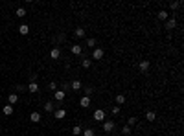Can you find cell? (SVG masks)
I'll return each mask as SVG.
<instances>
[{"mask_svg": "<svg viewBox=\"0 0 184 136\" xmlns=\"http://www.w3.org/2000/svg\"><path fill=\"white\" fill-rule=\"evenodd\" d=\"M92 120H94V122H105V110H101V109H96V110H94V114H92Z\"/></svg>", "mask_w": 184, "mask_h": 136, "instance_id": "1", "label": "cell"}, {"mask_svg": "<svg viewBox=\"0 0 184 136\" xmlns=\"http://www.w3.org/2000/svg\"><path fill=\"white\" fill-rule=\"evenodd\" d=\"M114 129H116L114 120H105V122H103V133H112Z\"/></svg>", "mask_w": 184, "mask_h": 136, "instance_id": "2", "label": "cell"}, {"mask_svg": "<svg viewBox=\"0 0 184 136\" xmlns=\"http://www.w3.org/2000/svg\"><path fill=\"white\" fill-rule=\"evenodd\" d=\"M175 26H177V18H175V15H173V17H170L166 21V29L171 31V29H175Z\"/></svg>", "mask_w": 184, "mask_h": 136, "instance_id": "3", "label": "cell"}, {"mask_svg": "<svg viewBox=\"0 0 184 136\" xmlns=\"http://www.w3.org/2000/svg\"><path fill=\"white\" fill-rule=\"evenodd\" d=\"M103 55H105V52H103V48H94V50H92V59H96V61H99V59H103Z\"/></svg>", "mask_w": 184, "mask_h": 136, "instance_id": "4", "label": "cell"}, {"mask_svg": "<svg viewBox=\"0 0 184 136\" xmlns=\"http://www.w3.org/2000/svg\"><path fill=\"white\" fill-rule=\"evenodd\" d=\"M149 66H151V63H149L147 59L140 61V64H138V68H140V72H142V74H147V72H149Z\"/></svg>", "mask_w": 184, "mask_h": 136, "instance_id": "5", "label": "cell"}, {"mask_svg": "<svg viewBox=\"0 0 184 136\" xmlns=\"http://www.w3.org/2000/svg\"><path fill=\"white\" fill-rule=\"evenodd\" d=\"M26 90L29 94H37L39 90H41V87H39V83H28V87H26Z\"/></svg>", "mask_w": 184, "mask_h": 136, "instance_id": "6", "label": "cell"}, {"mask_svg": "<svg viewBox=\"0 0 184 136\" xmlns=\"http://www.w3.org/2000/svg\"><path fill=\"white\" fill-rule=\"evenodd\" d=\"M70 88L74 90V92H79V90H81V88H83V83H81V81H79V79H74V81L70 83Z\"/></svg>", "mask_w": 184, "mask_h": 136, "instance_id": "7", "label": "cell"}, {"mask_svg": "<svg viewBox=\"0 0 184 136\" xmlns=\"http://www.w3.org/2000/svg\"><path fill=\"white\" fill-rule=\"evenodd\" d=\"M50 57L57 61V59L61 57V48H57V46H55V48H52V50H50Z\"/></svg>", "mask_w": 184, "mask_h": 136, "instance_id": "8", "label": "cell"}, {"mask_svg": "<svg viewBox=\"0 0 184 136\" xmlns=\"http://www.w3.org/2000/svg\"><path fill=\"white\" fill-rule=\"evenodd\" d=\"M79 107H83V109H88V107H90V98L83 96V98L79 99Z\"/></svg>", "mask_w": 184, "mask_h": 136, "instance_id": "9", "label": "cell"}, {"mask_svg": "<svg viewBox=\"0 0 184 136\" xmlns=\"http://www.w3.org/2000/svg\"><path fill=\"white\" fill-rule=\"evenodd\" d=\"M70 52H72L74 55H81V52H83V46H81V44H72Z\"/></svg>", "mask_w": 184, "mask_h": 136, "instance_id": "10", "label": "cell"}, {"mask_svg": "<svg viewBox=\"0 0 184 136\" xmlns=\"http://www.w3.org/2000/svg\"><path fill=\"white\" fill-rule=\"evenodd\" d=\"M114 101H116V105H118V107H122V105L127 101V98H125V96H123V94H118L116 98H114Z\"/></svg>", "mask_w": 184, "mask_h": 136, "instance_id": "11", "label": "cell"}, {"mask_svg": "<svg viewBox=\"0 0 184 136\" xmlns=\"http://www.w3.org/2000/svg\"><path fill=\"white\" fill-rule=\"evenodd\" d=\"M44 110H46V112H53V110H55V103L53 101H44Z\"/></svg>", "mask_w": 184, "mask_h": 136, "instance_id": "12", "label": "cell"}, {"mask_svg": "<svg viewBox=\"0 0 184 136\" xmlns=\"http://www.w3.org/2000/svg\"><path fill=\"white\" fill-rule=\"evenodd\" d=\"M17 101H18V94L17 92H11V94L8 96V103L9 105H13V103H17Z\"/></svg>", "mask_w": 184, "mask_h": 136, "instance_id": "13", "label": "cell"}, {"mask_svg": "<svg viewBox=\"0 0 184 136\" xmlns=\"http://www.w3.org/2000/svg\"><path fill=\"white\" fill-rule=\"evenodd\" d=\"M53 114H55V120H63L64 116H66V110H64V109H57V110H53Z\"/></svg>", "mask_w": 184, "mask_h": 136, "instance_id": "14", "label": "cell"}, {"mask_svg": "<svg viewBox=\"0 0 184 136\" xmlns=\"http://www.w3.org/2000/svg\"><path fill=\"white\" fill-rule=\"evenodd\" d=\"M66 98V94H64V90H55V101H63V99Z\"/></svg>", "mask_w": 184, "mask_h": 136, "instance_id": "15", "label": "cell"}, {"mask_svg": "<svg viewBox=\"0 0 184 136\" xmlns=\"http://www.w3.org/2000/svg\"><path fill=\"white\" fill-rule=\"evenodd\" d=\"M2 112H4V116H11L13 114V105H4V109H2Z\"/></svg>", "mask_w": 184, "mask_h": 136, "instance_id": "16", "label": "cell"}, {"mask_svg": "<svg viewBox=\"0 0 184 136\" xmlns=\"http://www.w3.org/2000/svg\"><path fill=\"white\" fill-rule=\"evenodd\" d=\"M29 120H31L33 123H41V114H39V112H31V114H29Z\"/></svg>", "mask_w": 184, "mask_h": 136, "instance_id": "17", "label": "cell"}, {"mask_svg": "<svg viewBox=\"0 0 184 136\" xmlns=\"http://www.w3.org/2000/svg\"><path fill=\"white\" fill-rule=\"evenodd\" d=\"M96 44H98V41H96V39H92V37H90V39H87V41H85V46L92 48V50L96 48Z\"/></svg>", "mask_w": 184, "mask_h": 136, "instance_id": "18", "label": "cell"}, {"mask_svg": "<svg viewBox=\"0 0 184 136\" xmlns=\"http://www.w3.org/2000/svg\"><path fill=\"white\" fill-rule=\"evenodd\" d=\"M18 33H21V35H28L29 33L28 24H21V26H18Z\"/></svg>", "mask_w": 184, "mask_h": 136, "instance_id": "19", "label": "cell"}, {"mask_svg": "<svg viewBox=\"0 0 184 136\" xmlns=\"http://www.w3.org/2000/svg\"><path fill=\"white\" fill-rule=\"evenodd\" d=\"M74 35H76L77 39H83V37H85V29H83V28H76V29H74Z\"/></svg>", "mask_w": 184, "mask_h": 136, "instance_id": "20", "label": "cell"}, {"mask_svg": "<svg viewBox=\"0 0 184 136\" xmlns=\"http://www.w3.org/2000/svg\"><path fill=\"white\" fill-rule=\"evenodd\" d=\"M146 120H147V122H155V120H157V114L153 112V110H147V112H146Z\"/></svg>", "mask_w": 184, "mask_h": 136, "instance_id": "21", "label": "cell"}, {"mask_svg": "<svg viewBox=\"0 0 184 136\" xmlns=\"http://www.w3.org/2000/svg\"><path fill=\"white\" fill-rule=\"evenodd\" d=\"M168 18H170V13L168 11H164V9L158 11V21H168Z\"/></svg>", "mask_w": 184, "mask_h": 136, "instance_id": "22", "label": "cell"}, {"mask_svg": "<svg viewBox=\"0 0 184 136\" xmlns=\"http://www.w3.org/2000/svg\"><path fill=\"white\" fill-rule=\"evenodd\" d=\"M81 66L85 68V70H87V68H90V66H92V59H87V57H85V59L81 61Z\"/></svg>", "mask_w": 184, "mask_h": 136, "instance_id": "23", "label": "cell"}, {"mask_svg": "<svg viewBox=\"0 0 184 136\" xmlns=\"http://www.w3.org/2000/svg\"><path fill=\"white\" fill-rule=\"evenodd\" d=\"M81 133H83L81 125H74V127H72V134H74V136H79Z\"/></svg>", "mask_w": 184, "mask_h": 136, "instance_id": "24", "label": "cell"}, {"mask_svg": "<svg viewBox=\"0 0 184 136\" xmlns=\"http://www.w3.org/2000/svg\"><path fill=\"white\" fill-rule=\"evenodd\" d=\"M181 6H182V4L179 2V0H175V2H170V9H171V11H175V9H179Z\"/></svg>", "mask_w": 184, "mask_h": 136, "instance_id": "25", "label": "cell"}, {"mask_svg": "<svg viewBox=\"0 0 184 136\" xmlns=\"http://www.w3.org/2000/svg\"><path fill=\"white\" fill-rule=\"evenodd\" d=\"M81 134L83 136H96V131H94V129H85Z\"/></svg>", "mask_w": 184, "mask_h": 136, "instance_id": "26", "label": "cell"}, {"mask_svg": "<svg viewBox=\"0 0 184 136\" xmlns=\"http://www.w3.org/2000/svg\"><path fill=\"white\" fill-rule=\"evenodd\" d=\"M53 41H55V42H64V41H66V35H64V33H59Z\"/></svg>", "mask_w": 184, "mask_h": 136, "instance_id": "27", "label": "cell"}, {"mask_svg": "<svg viewBox=\"0 0 184 136\" xmlns=\"http://www.w3.org/2000/svg\"><path fill=\"white\" fill-rule=\"evenodd\" d=\"M83 90H85V96H87V98H90V96L94 94V87H85Z\"/></svg>", "mask_w": 184, "mask_h": 136, "instance_id": "28", "label": "cell"}, {"mask_svg": "<svg viewBox=\"0 0 184 136\" xmlns=\"http://www.w3.org/2000/svg\"><path fill=\"white\" fill-rule=\"evenodd\" d=\"M122 134H125V136H131V127H129V125H125V127L122 129Z\"/></svg>", "mask_w": 184, "mask_h": 136, "instance_id": "29", "label": "cell"}, {"mask_svg": "<svg viewBox=\"0 0 184 136\" xmlns=\"http://www.w3.org/2000/svg\"><path fill=\"white\" fill-rule=\"evenodd\" d=\"M24 15H26V9H24V8H18V9H17V17H21V18H22Z\"/></svg>", "mask_w": 184, "mask_h": 136, "instance_id": "30", "label": "cell"}, {"mask_svg": "<svg viewBox=\"0 0 184 136\" xmlns=\"http://www.w3.org/2000/svg\"><path fill=\"white\" fill-rule=\"evenodd\" d=\"M111 112H112V116H118V114H120V107H118V105H114Z\"/></svg>", "mask_w": 184, "mask_h": 136, "instance_id": "31", "label": "cell"}, {"mask_svg": "<svg viewBox=\"0 0 184 136\" xmlns=\"http://www.w3.org/2000/svg\"><path fill=\"white\" fill-rule=\"evenodd\" d=\"M15 90H17V92H26V87H24V85H17Z\"/></svg>", "mask_w": 184, "mask_h": 136, "instance_id": "32", "label": "cell"}, {"mask_svg": "<svg viewBox=\"0 0 184 136\" xmlns=\"http://www.w3.org/2000/svg\"><path fill=\"white\" fill-rule=\"evenodd\" d=\"M48 88H50V90H53V92H55V90H57V83H55V81H52V83L48 85Z\"/></svg>", "mask_w": 184, "mask_h": 136, "instance_id": "33", "label": "cell"}, {"mask_svg": "<svg viewBox=\"0 0 184 136\" xmlns=\"http://www.w3.org/2000/svg\"><path fill=\"white\" fill-rule=\"evenodd\" d=\"M136 122H138L136 118H129L127 120V125H129V127H131V125H136Z\"/></svg>", "mask_w": 184, "mask_h": 136, "instance_id": "34", "label": "cell"}, {"mask_svg": "<svg viewBox=\"0 0 184 136\" xmlns=\"http://www.w3.org/2000/svg\"><path fill=\"white\" fill-rule=\"evenodd\" d=\"M131 136H133V134H131Z\"/></svg>", "mask_w": 184, "mask_h": 136, "instance_id": "35", "label": "cell"}]
</instances>
